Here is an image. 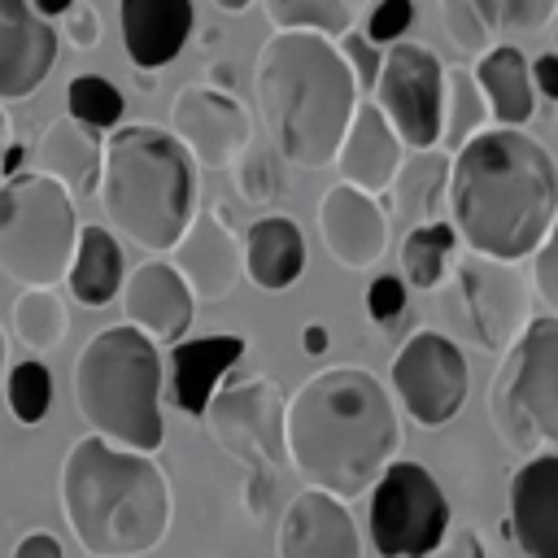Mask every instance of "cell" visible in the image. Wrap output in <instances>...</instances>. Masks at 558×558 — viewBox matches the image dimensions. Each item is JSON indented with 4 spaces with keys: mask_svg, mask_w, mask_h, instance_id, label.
<instances>
[{
    "mask_svg": "<svg viewBox=\"0 0 558 558\" xmlns=\"http://www.w3.org/2000/svg\"><path fill=\"white\" fill-rule=\"evenodd\" d=\"M366 527L371 545L384 558H427L449 532V497L436 484V475L418 462L392 458L379 480L366 488Z\"/></svg>",
    "mask_w": 558,
    "mask_h": 558,
    "instance_id": "8fae6325",
    "label": "cell"
},
{
    "mask_svg": "<svg viewBox=\"0 0 558 558\" xmlns=\"http://www.w3.org/2000/svg\"><path fill=\"white\" fill-rule=\"evenodd\" d=\"M266 22L275 31H314V35H344L362 17L366 0H262Z\"/></svg>",
    "mask_w": 558,
    "mask_h": 558,
    "instance_id": "f546056e",
    "label": "cell"
},
{
    "mask_svg": "<svg viewBox=\"0 0 558 558\" xmlns=\"http://www.w3.org/2000/svg\"><path fill=\"white\" fill-rule=\"evenodd\" d=\"M240 262L257 292H288L305 270V235L288 214H262L240 235Z\"/></svg>",
    "mask_w": 558,
    "mask_h": 558,
    "instance_id": "cb8c5ba5",
    "label": "cell"
},
{
    "mask_svg": "<svg viewBox=\"0 0 558 558\" xmlns=\"http://www.w3.org/2000/svg\"><path fill=\"white\" fill-rule=\"evenodd\" d=\"M532 279H527V288H532V296L541 301V310L545 314H558V266H554V235H545L532 253Z\"/></svg>",
    "mask_w": 558,
    "mask_h": 558,
    "instance_id": "ab89813d",
    "label": "cell"
},
{
    "mask_svg": "<svg viewBox=\"0 0 558 558\" xmlns=\"http://www.w3.org/2000/svg\"><path fill=\"white\" fill-rule=\"evenodd\" d=\"M170 135L183 144L196 170H231L235 157L253 144V118L231 92L183 83L170 105Z\"/></svg>",
    "mask_w": 558,
    "mask_h": 558,
    "instance_id": "5bb4252c",
    "label": "cell"
},
{
    "mask_svg": "<svg viewBox=\"0 0 558 558\" xmlns=\"http://www.w3.org/2000/svg\"><path fill=\"white\" fill-rule=\"evenodd\" d=\"M61 514L87 558H144L170 532V480L153 453L87 432L61 458Z\"/></svg>",
    "mask_w": 558,
    "mask_h": 558,
    "instance_id": "277c9868",
    "label": "cell"
},
{
    "mask_svg": "<svg viewBox=\"0 0 558 558\" xmlns=\"http://www.w3.org/2000/svg\"><path fill=\"white\" fill-rule=\"evenodd\" d=\"M4 375H9V331L0 327V388H4Z\"/></svg>",
    "mask_w": 558,
    "mask_h": 558,
    "instance_id": "f5cc1de1",
    "label": "cell"
},
{
    "mask_svg": "<svg viewBox=\"0 0 558 558\" xmlns=\"http://www.w3.org/2000/svg\"><path fill=\"white\" fill-rule=\"evenodd\" d=\"M13 558H65V549L52 532H26L13 549Z\"/></svg>",
    "mask_w": 558,
    "mask_h": 558,
    "instance_id": "f6af8a7d",
    "label": "cell"
},
{
    "mask_svg": "<svg viewBox=\"0 0 558 558\" xmlns=\"http://www.w3.org/2000/svg\"><path fill=\"white\" fill-rule=\"evenodd\" d=\"M405 314V283L401 275H375L366 288V318L375 331H392Z\"/></svg>",
    "mask_w": 558,
    "mask_h": 558,
    "instance_id": "74e56055",
    "label": "cell"
},
{
    "mask_svg": "<svg viewBox=\"0 0 558 558\" xmlns=\"http://www.w3.org/2000/svg\"><path fill=\"white\" fill-rule=\"evenodd\" d=\"M4 401H9V410H13V418L22 427H39L48 418V405H52V371L39 357L9 366V375H4Z\"/></svg>",
    "mask_w": 558,
    "mask_h": 558,
    "instance_id": "e575fe53",
    "label": "cell"
},
{
    "mask_svg": "<svg viewBox=\"0 0 558 558\" xmlns=\"http://www.w3.org/2000/svg\"><path fill=\"white\" fill-rule=\"evenodd\" d=\"M488 126V109L484 96L471 78V70H445V87H440V144L453 157L475 131Z\"/></svg>",
    "mask_w": 558,
    "mask_h": 558,
    "instance_id": "4dcf8cb0",
    "label": "cell"
},
{
    "mask_svg": "<svg viewBox=\"0 0 558 558\" xmlns=\"http://www.w3.org/2000/svg\"><path fill=\"white\" fill-rule=\"evenodd\" d=\"M192 0H118L122 48L135 70L174 61L192 35Z\"/></svg>",
    "mask_w": 558,
    "mask_h": 558,
    "instance_id": "603a6c76",
    "label": "cell"
},
{
    "mask_svg": "<svg viewBox=\"0 0 558 558\" xmlns=\"http://www.w3.org/2000/svg\"><path fill=\"white\" fill-rule=\"evenodd\" d=\"M388 392L427 432L453 423L471 392V366H466L462 344L436 327L410 331L401 349L392 353Z\"/></svg>",
    "mask_w": 558,
    "mask_h": 558,
    "instance_id": "7c38bea8",
    "label": "cell"
},
{
    "mask_svg": "<svg viewBox=\"0 0 558 558\" xmlns=\"http://www.w3.org/2000/svg\"><path fill=\"white\" fill-rule=\"evenodd\" d=\"M170 266L183 279V288L192 292V301L214 305V301H227L235 292V283L244 279V262H240L235 214L227 201L192 214L183 235L170 244Z\"/></svg>",
    "mask_w": 558,
    "mask_h": 558,
    "instance_id": "9a60e30c",
    "label": "cell"
},
{
    "mask_svg": "<svg viewBox=\"0 0 558 558\" xmlns=\"http://www.w3.org/2000/svg\"><path fill=\"white\" fill-rule=\"evenodd\" d=\"M74 240L78 205L57 179L39 170L0 179V275L22 288H57L70 270Z\"/></svg>",
    "mask_w": 558,
    "mask_h": 558,
    "instance_id": "52a82bcc",
    "label": "cell"
},
{
    "mask_svg": "<svg viewBox=\"0 0 558 558\" xmlns=\"http://www.w3.org/2000/svg\"><path fill=\"white\" fill-rule=\"evenodd\" d=\"M440 288V318L484 353H506L532 318V288L514 262L462 253ZM453 336V340H458Z\"/></svg>",
    "mask_w": 558,
    "mask_h": 558,
    "instance_id": "30bf717a",
    "label": "cell"
},
{
    "mask_svg": "<svg viewBox=\"0 0 558 558\" xmlns=\"http://www.w3.org/2000/svg\"><path fill=\"white\" fill-rule=\"evenodd\" d=\"M231 179H235V192L248 201V205H270L288 183H283V170H279V153L275 148H262V144H248L235 166H231Z\"/></svg>",
    "mask_w": 558,
    "mask_h": 558,
    "instance_id": "d590c367",
    "label": "cell"
},
{
    "mask_svg": "<svg viewBox=\"0 0 558 558\" xmlns=\"http://www.w3.org/2000/svg\"><path fill=\"white\" fill-rule=\"evenodd\" d=\"M214 9H222V13H244L248 4H257V0H209Z\"/></svg>",
    "mask_w": 558,
    "mask_h": 558,
    "instance_id": "816d5d0a",
    "label": "cell"
},
{
    "mask_svg": "<svg viewBox=\"0 0 558 558\" xmlns=\"http://www.w3.org/2000/svg\"><path fill=\"white\" fill-rule=\"evenodd\" d=\"M510 536L527 558H558V453L541 449L510 475Z\"/></svg>",
    "mask_w": 558,
    "mask_h": 558,
    "instance_id": "ffe728a7",
    "label": "cell"
},
{
    "mask_svg": "<svg viewBox=\"0 0 558 558\" xmlns=\"http://www.w3.org/2000/svg\"><path fill=\"white\" fill-rule=\"evenodd\" d=\"M410 22H414V4L410 0H379L371 9V17H366V39L375 48H388V44L405 39Z\"/></svg>",
    "mask_w": 558,
    "mask_h": 558,
    "instance_id": "f35d334b",
    "label": "cell"
},
{
    "mask_svg": "<svg viewBox=\"0 0 558 558\" xmlns=\"http://www.w3.org/2000/svg\"><path fill=\"white\" fill-rule=\"evenodd\" d=\"M61 35L44 22L31 0H0V100L35 96L57 70Z\"/></svg>",
    "mask_w": 558,
    "mask_h": 558,
    "instance_id": "ac0fdd59",
    "label": "cell"
},
{
    "mask_svg": "<svg viewBox=\"0 0 558 558\" xmlns=\"http://www.w3.org/2000/svg\"><path fill=\"white\" fill-rule=\"evenodd\" d=\"M440 87H445V65L427 44L397 39L379 52L371 105L392 126L401 148L414 153L440 144Z\"/></svg>",
    "mask_w": 558,
    "mask_h": 558,
    "instance_id": "4fadbf2b",
    "label": "cell"
},
{
    "mask_svg": "<svg viewBox=\"0 0 558 558\" xmlns=\"http://www.w3.org/2000/svg\"><path fill=\"white\" fill-rule=\"evenodd\" d=\"M497 4V35L510 39H536L549 31L558 0H493Z\"/></svg>",
    "mask_w": 558,
    "mask_h": 558,
    "instance_id": "8d00e7d4",
    "label": "cell"
},
{
    "mask_svg": "<svg viewBox=\"0 0 558 558\" xmlns=\"http://www.w3.org/2000/svg\"><path fill=\"white\" fill-rule=\"evenodd\" d=\"M253 100L279 161L323 170L362 100L336 39L314 31H275L253 61Z\"/></svg>",
    "mask_w": 558,
    "mask_h": 558,
    "instance_id": "3957f363",
    "label": "cell"
},
{
    "mask_svg": "<svg viewBox=\"0 0 558 558\" xmlns=\"http://www.w3.org/2000/svg\"><path fill=\"white\" fill-rule=\"evenodd\" d=\"M488 418L501 445L519 458L558 440V314H532L510 340L488 384Z\"/></svg>",
    "mask_w": 558,
    "mask_h": 558,
    "instance_id": "ba28073f",
    "label": "cell"
},
{
    "mask_svg": "<svg viewBox=\"0 0 558 558\" xmlns=\"http://www.w3.org/2000/svg\"><path fill=\"white\" fill-rule=\"evenodd\" d=\"M65 113L74 118V122H83V126H92V131H113L118 122H122V113H126V100H122V92L109 83V78H100V74H78V78H70L65 83Z\"/></svg>",
    "mask_w": 558,
    "mask_h": 558,
    "instance_id": "836d02e7",
    "label": "cell"
},
{
    "mask_svg": "<svg viewBox=\"0 0 558 558\" xmlns=\"http://www.w3.org/2000/svg\"><path fill=\"white\" fill-rule=\"evenodd\" d=\"M70 4H74V0H31V9H35L44 22H48V17H61Z\"/></svg>",
    "mask_w": 558,
    "mask_h": 558,
    "instance_id": "c3c4849f",
    "label": "cell"
},
{
    "mask_svg": "<svg viewBox=\"0 0 558 558\" xmlns=\"http://www.w3.org/2000/svg\"><path fill=\"white\" fill-rule=\"evenodd\" d=\"M9 140H13V118H9V109L0 105V153L9 148Z\"/></svg>",
    "mask_w": 558,
    "mask_h": 558,
    "instance_id": "f907efd6",
    "label": "cell"
},
{
    "mask_svg": "<svg viewBox=\"0 0 558 558\" xmlns=\"http://www.w3.org/2000/svg\"><path fill=\"white\" fill-rule=\"evenodd\" d=\"M327 344H331V336H327V327H323V323H310V327L301 331V349H305L310 357H323V353H327Z\"/></svg>",
    "mask_w": 558,
    "mask_h": 558,
    "instance_id": "bcb514c9",
    "label": "cell"
},
{
    "mask_svg": "<svg viewBox=\"0 0 558 558\" xmlns=\"http://www.w3.org/2000/svg\"><path fill=\"white\" fill-rule=\"evenodd\" d=\"M440 4V26L462 57H480L497 44V4L493 0H436Z\"/></svg>",
    "mask_w": 558,
    "mask_h": 558,
    "instance_id": "d6a6232c",
    "label": "cell"
},
{
    "mask_svg": "<svg viewBox=\"0 0 558 558\" xmlns=\"http://www.w3.org/2000/svg\"><path fill=\"white\" fill-rule=\"evenodd\" d=\"M122 275H126V262H122V240L100 227V222H87L78 227V240H74V257H70V270H65V283H70V296L87 310H100L118 296L122 288Z\"/></svg>",
    "mask_w": 558,
    "mask_h": 558,
    "instance_id": "4316f807",
    "label": "cell"
},
{
    "mask_svg": "<svg viewBox=\"0 0 558 558\" xmlns=\"http://www.w3.org/2000/svg\"><path fill=\"white\" fill-rule=\"evenodd\" d=\"M405 148L401 140L392 135V126L379 118V109L371 100H357L353 118H349V131L336 148V170H340V183L366 192V196H384L397 166H401Z\"/></svg>",
    "mask_w": 558,
    "mask_h": 558,
    "instance_id": "7402d4cb",
    "label": "cell"
},
{
    "mask_svg": "<svg viewBox=\"0 0 558 558\" xmlns=\"http://www.w3.org/2000/svg\"><path fill=\"white\" fill-rule=\"evenodd\" d=\"M283 453L310 488L353 501L401 453V410L388 384L357 362L314 371L283 397Z\"/></svg>",
    "mask_w": 558,
    "mask_h": 558,
    "instance_id": "6da1fadb",
    "label": "cell"
},
{
    "mask_svg": "<svg viewBox=\"0 0 558 558\" xmlns=\"http://www.w3.org/2000/svg\"><path fill=\"white\" fill-rule=\"evenodd\" d=\"M118 296H122L126 327H135L153 344L183 340L192 318H196V301H192V292L183 288V279L174 275V266L166 257H148L131 275H122Z\"/></svg>",
    "mask_w": 558,
    "mask_h": 558,
    "instance_id": "d6986e66",
    "label": "cell"
},
{
    "mask_svg": "<svg viewBox=\"0 0 558 558\" xmlns=\"http://www.w3.org/2000/svg\"><path fill=\"white\" fill-rule=\"evenodd\" d=\"M336 52L344 57V65H349V74H353L357 92L375 83V70H379V48H375L366 35H357V31L336 35Z\"/></svg>",
    "mask_w": 558,
    "mask_h": 558,
    "instance_id": "60d3db41",
    "label": "cell"
},
{
    "mask_svg": "<svg viewBox=\"0 0 558 558\" xmlns=\"http://www.w3.org/2000/svg\"><path fill=\"white\" fill-rule=\"evenodd\" d=\"M61 17H65V31H57V35H65V39H70V48L92 52V48L100 44V17H96V9H92L87 0H74Z\"/></svg>",
    "mask_w": 558,
    "mask_h": 558,
    "instance_id": "b9f144b4",
    "label": "cell"
},
{
    "mask_svg": "<svg viewBox=\"0 0 558 558\" xmlns=\"http://www.w3.org/2000/svg\"><path fill=\"white\" fill-rule=\"evenodd\" d=\"M74 410L105 445L157 453L166 440L157 344L126 323L96 331L74 357Z\"/></svg>",
    "mask_w": 558,
    "mask_h": 558,
    "instance_id": "8992f818",
    "label": "cell"
},
{
    "mask_svg": "<svg viewBox=\"0 0 558 558\" xmlns=\"http://www.w3.org/2000/svg\"><path fill=\"white\" fill-rule=\"evenodd\" d=\"M275 558H362L349 501L323 488H301L279 514Z\"/></svg>",
    "mask_w": 558,
    "mask_h": 558,
    "instance_id": "e0dca14e",
    "label": "cell"
},
{
    "mask_svg": "<svg viewBox=\"0 0 558 558\" xmlns=\"http://www.w3.org/2000/svg\"><path fill=\"white\" fill-rule=\"evenodd\" d=\"M248 340L244 336H196V340H174L170 357L161 366V392L192 418L205 414V401L218 392L227 371L244 357Z\"/></svg>",
    "mask_w": 558,
    "mask_h": 558,
    "instance_id": "44dd1931",
    "label": "cell"
},
{
    "mask_svg": "<svg viewBox=\"0 0 558 558\" xmlns=\"http://www.w3.org/2000/svg\"><path fill=\"white\" fill-rule=\"evenodd\" d=\"M445 179H449V153L445 148H414L401 157L384 196L410 222H436L445 214Z\"/></svg>",
    "mask_w": 558,
    "mask_h": 558,
    "instance_id": "83f0119b",
    "label": "cell"
},
{
    "mask_svg": "<svg viewBox=\"0 0 558 558\" xmlns=\"http://www.w3.org/2000/svg\"><path fill=\"white\" fill-rule=\"evenodd\" d=\"M13 331L35 353L57 349L70 331V314H65V301L57 296V288H22L13 301Z\"/></svg>",
    "mask_w": 558,
    "mask_h": 558,
    "instance_id": "1f68e13d",
    "label": "cell"
},
{
    "mask_svg": "<svg viewBox=\"0 0 558 558\" xmlns=\"http://www.w3.org/2000/svg\"><path fill=\"white\" fill-rule=\"evenodd\" d=\"M22 157H26V148H22L17 140H9V148L0 153V174H4V179L17 174V170H22Z\"/></svg>",
    "mask_w": 558,
    "mask_h": 558,
    "instance_id": "7dc6e473",
    "label": "cell"
},
{
    "mask_svg": "<svg viewBox=\"0 0 558 558\" xmlns=\"http://www.w3.org/2000/svg\"><path fill=\"white\" fill-rule=\"evenodd\" d=\"M318 240L336 266L371 270L392 244V214L379 196H366L349 183H331L318 201Z\"/></svg>",
    "mask_w": 558,
    "mask_h": 558,
    "instance_id": "2e32d148",
    "label": "cell"
},
{
    "mask_svg": "<svg viewBox=\"0 0 558 558\" xmlns=\"http://www.w3.org/2000/svg\"><path fill=\"white\" fill-rule=\"evenodd\" d=\"M453 227L445 218L436 222H410L401 244H397V262H401V283L414 288V292H436L449 275V262H453Z\"/></svg>",
    "mask_w": 558,
    "mask_h": 558,
    "instance_id": "f1b7e54d",
    "label": "cell"
},
{
    "mask_svg": "<svg viewBox=\"0 0 558 558\" xmlns=\"http://www.w3.org/2000/svg\"><path fill=\"white\" fill-rule=\"evenodd\" d=\"M35 161H39L35 170L57 179L70 192V201L78 205L83 196L96 192V179H100V131H92V126L74 122L70 113H61V118H52L44 126Z\"/></svg>",
    "mask_w": 558,
    "mask_h": 558,
    "instance_id": "d4e9b609",
    "label": "cell"
},
{
    "mask_svg": "<svg viewBox=\"0 0 558 558\" xmlns=\"http://www.w3.org/2000/svg\"><path fill=\"white\" fill-rule=\"evenodd\" d=\"M471 78L484 96V109L497 118V126H527L536 113V92L527 78V57L514 44H493L475 57Z\"/></svg>",
    "mask_w": 558,
    "mask_h": 558,
    "instance_id": "484cf974",
    "label": "cell"
},
{
    "mask_svg": "<svg viewBox=\"0 0 558 558\" xmlns=\"http://www.w3.org/2000/svg\"><path fill=\"white\" fill-rule=\"evenodd\" d=\"M131 83L140 92H157V70H131Z\"/></svg>",
    "mask_w": 558,
    "mask_h": 558,
    "instance_id": "681fc988",
    "label": "cell"
},
{
    "mask_svg": "<svg viewBox=\"0 0 558 558\" xmlns=\"http://www.w3.org/2000/svg\"><path fill=\"white\" fill-rule=\"evenodd\" d=\"M427 558H488V549H484V541H480L475 527L458 523V527L445 532V541H440L436 554H427Z\"/></svg>",
    "mask_w": 558,
    "mask_h": 558,
    "instance_id": "7bdbcfd3",
    "label": "cell"
},
{
    "mask_svg": "<svg viewBox=\"0 0 558 558\" xmlns=\"http://www.w3.org/2000/svg\"><path fill=\"white\" fill-rule=\"evenodd\" d=\"M445 222L480 257L523 262L558 214L554 153L523 126H484L453 157L445 179Z\"/></svg>",
    "mask_w": 558,
    "mask_h": 558,
    "instance_id": "7a4b0ae2",
    "label": "cell"
},
{
    "mask_svg": "<svg viewBox=\"0 0 558 558\" xmlns=\"http://www.w3.org/2000/svg\"><path fill=\"white\" fill-rule=\"evenodd\" d=\"M527 78H532L536 96L558 100V52H541L536 61H527Z\"/></svg>",
    "mask_w": 558,
    "mask_h": 558,
    "instance_id": "ee69618b",
    "label": "cell"
},
{
    "mask_svg": "<svg viewBox=\"0 0 558 558\" xmlns=\"http://www.w3.org/2000/svg\"><path fill=\"white\" fill-rule=\"evenodd\" d=\"M96 196L118 240L144 253H170L196 214V166L166 126H113L100 140Z\"/></svg>",
    "mask_w": 558,
    "mask_h": 558,
    "instance_id": "5b68a950",
    "label": "cell"
},
{
    "mask_svg": "<svg viewBox=\"0 0 558 558\" xmlns=\"http://www.w3.org/2000/svg\"><path fill=\"white\" fill-rule=\"evenodd\" d=\"M209 440L235 462L244 466V506L253 519L266 514L270 488L279 480V471L288 466L283 453V392L275 379L266 375H248L235 384H218V392L205 401L201 414Z\"/></svg>",
    "mask_w": 558,
    "mask_h": 558,
    "instance_id": "9c48e42d",
    "label": "cell"
}]
</instances>
